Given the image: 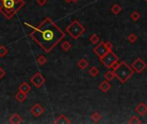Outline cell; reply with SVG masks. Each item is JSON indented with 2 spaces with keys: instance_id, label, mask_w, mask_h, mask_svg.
<instances>
[{
  "instance_id": "cell-1",
  "label": "cell",
  "mask_w": 147,
  "mask_h": 124,
  "mask_svg": "<svg viewBox=\"0 0 147 124\" xmlns=\"http://www.w3.org/2000/svg\"><path fill=\"white\" fill-rule=\"evenodd\" d=\"M33 41L46 53H49L66 36L65 33L49 17H46L30 34Z\"/></svg>"
},
{
  "instance_id": "cell-2",
  "label": "cell",
  "mask_w": 147,
  "mask_h": 124,
  "mask_svg": "<svg viewBox=\"0 0 147 124\" xmlns=\"http://www.w3.org/2000/svg\"><path fill=\"white\" fill-rule=\"evenodd\" d=\"M24 5V0H3V9L0 12L5 18L11 19Z\"/></svg>"
},
{
  "instance_id": "cell-3",
  "label": "cell",
  "mask_w": 147,
  "mask_h": 124,
  "mask_svg": "<svg viewBox=\"0 0 147 124\" xmlns=\"http://www.w3.org/2000/svg\"><path fill=\"white\" fill-rule=\"evenodd\" d=\"M113 72L115 78H117L122 84H125L134 73V70L129 67L125 61L119 63L117 67L113 69Z\"/></svg>"
},
{
  "instance_id": "cell-4",
  "label": "cell",
  "mask_w": 147,
  "mask_h": 124,
  "mask_svg": "<svg viewBox=\"0 0 147 124\" xmlns=\"http://www.w3.org/2000/svg\"><path fill=\"white\" fill-rule=\"evenodd\" d=\"M85 31H86V29L77 20L72 22L66 29V32L69 34L72 38L76 40L80 38L85 33Z\"/></svg>"
},
{
  "instance_id": "cell-5",
  "label": "cell",
  "mask_w": 147,
  "mask_h": 124,
  "mask_svg": "<svg viewBox=\"0 0 147 124\" xmlns=\"http://www.w3.org/2000/svg\"><path fill=\"white\" fill-rule=\"evenodd\" d=\"M100 60L101 61V63L107 68L111 69L113 65L115 63L116 61L119 60V57L112 51H108L104 56H102L101 58H100Z\"/></svg>"
},
{
  "instance_id": "cell-6",
  "label": "cell",
  "mask_w": 147,
  "mask_h": 124,
  "mask_svg": "<svg viewBox=\"0 0 147 124\" xmlns=\"http://www.w3.org/2000/svg\"><path fill=\"white\" fill-rule=\"evenodd\" d=\"M146 67H147L146 63L140 58H138L136 60H134V62L131 64V68L134 70V72H136L138 73H143L146 69Z\"/></svg>"
},
{
  "instance_id": "cell-7",
  "label": "cell",
  "mask_w": 147,
  "mask_h": 124,
  "mask_svg": "<svg viewBox=\"0 0 147 124\" xmlns=\"http://www.w3.org/2000/svg\"><path fill=\"white\" fill-rule=\"evenodd\" d=\"M45 78L40 73H36L35 75H33V77H31L30 79V82L31 84L36 87V88H41L44 84H45Z\"/></svg>"
},
{
  "instance_id": "cell-8",
  "label": "cell",
  "mask_w": 147,
  "mask_h": 124,
  "mask_svg": "<svg viewBox=\"0 0 147 124\" xmlns=\"http://www.w3.org/2000/svg\"><path fill=\"white\" fill-rule=\"evenodd\" d=\"M93 51H94V53L99 58H101L102 56H104V55H105L108 51H110V50H108V49L106 47L104 41H101V42H99V44L93 49Z\"/></svg>"
},
{
  "instance_id": "cell-9",
  "label": "cell",
  "mask_w": 147,
  "mask_h": 124,
  "mask_svg": "<svg viewBox=\"0 0 147 124\" xmlns=\"http://www.w3.org/2000/svg\"><path fill=\"white\" fill-rule=\"evenodd\" d=\"M30 112L31 114L35 116V117H39L43 112H44V108L42 106H41L39 103H36L31 109H30Z\"/></svg>"
},
{
  "instance_id": "cell-10",
  "label": "cell",
  "mask_w": 147,
  "mask_h": 124,
  "mask_svg": "<svg viewBox=\"0 0 147 124\" xmlns=\"http://www.w3.org/2000/svg\"><path fill=\"white\" fill-rule=\"evenodd\" d=\"M135 111L139 115H144L147 113V106L144 103H140L138 104V106L135 108Z\"/></svg>"
},
{
  "instance_id": "cell-11",
  "label": "cell",
  "mask_w": 147,
  "mask_h": 124,
  "mask_svg": "<svg viewBox=\"0 0 147 124\" xmlns=\"http://www.w3.org/2000/svg\"><path fill=\"white\" fill-rule=\"evenodd\" d=\"M55 123H57V124H70L72 123V121L64 115H61L55 121Z\"/></svg>"
},
{
  "instance_id": "cell-12",
  "label": "cell",
  "mask_w": 147,
  "mask_h": 124,
  "mask_svg": "<svg viewBox=\"0 0 147 124\" xmlns=\"http://www.w3.org/2000/svg\"><path fill=\"white\" fill-rule=\"evenodd\" d=\"M18 91H22V92H24V93H25V94H27V93H29V92L31 91V87H30V85L27 82H23V83L19 85Z\"/></svg>"
},
{
  "instance_id": "cell-13",
  "label": "cell",
  "mask_w": 147,
  "mask_h": 124,
  "mask_svg": "<svg viewBox=\"0 0 147 124\" xmlns=\"http://www.w3.org/2000/svg\"><path fill=\"white\" fill-rule=\"evenodd\" d=\"M22 121H23V119H22V117L18 115V114H13L11 117H10V119H9V121H10V123H11V124H19V123H21L22 122Z\"/></svg>"
},
{
  "instance_id": "cell-14",
  "label": "cell",
  "mask_w": 147,
  "mask_h": 124,
  "mask_svg": "<svg viewBox=\"0 0 147 124\" xmlns=\"http://www.w3.org/2000/svg\"><path fill=\"white\" fill-rule=\"evenodd\" d=\"M99 89L101 90L103 92H107L111 89V84L109 83V81L105 80L99 85Z\"/></svg>"
},
{
  "instance_id": "cell-15",
  "label": "cell",
  "mask_w": 147,
  "mask_h": 124,
  "mask_svg": "<svg viewBox=\"0 0 147 124\" xmlns=\"http://www.w3.org/2000/svg\"><path fill=\"white\" fill-rule=\"evenodd\" d=\"M15 97L19 103H24L27 98V94H25V93H24L22 91H18V92L16 93Z\"/></svg>"
},
{
  "instance_id": "cell-16",
  "label": "cell",
  "mask_w": 147,
  "mask_h": 124,
  "mask_svg": "<svg viewBox=\"0 0 147 124\" xmlns=\"http://www.w3.org/2000/svg\"><path fill=\"white\" fill-rule=\"evenodd\" d=\"M88 65H89L88 61L87 59H80L79 62H78V67H79L81 69H82V70H85V69L88 67Z\"/></svg>"
},
{
  "instance_id": "cell-17",
  "label": "cell",
  "mask_w": 147,
  "mask_h": 124,
  "mask_svg": "<svg viewBox=\"0 0 147 124\" xmlns=\"http://www.w3.org/2000/svg\"><path fill=\"white\" fill-rule=\"evenodd\" d=\"M111 11H112L113 14L118 15V14H119V13L122 11V7H121L119 5L115 4V5H113L112 6V8H111Z\"/></svg>"
},
{
  "instance_id": "cell-18",
  "label": "cell",
  "mask_w": 147,
  "mask_h": 124,
  "mask_svg": "<svg viewBox=\"0 0 147 124\" xmlns=\"http://www.w3.org/2000/svg\"><path fill=\"white\" fill-rule=\"evenodd\" d=\"M99 73H100V71H99L98 67H92L89 69V71H88V74H89L91 77H94V78L96 77V76H98Z\"/></svg>"
},
{
  "instance_id": "cell-19",
  "label": "cell",
  "mask_w": 147,
  "mask_h": 124,
  "mask_svg": "<svg viewBox=\"0 0 147 124\" xmlns=\"http://www.w3.org/2000/svg\"><path fill=\"white\" fill-rule=\"evenodd\" d=\"M104 78L107 81H112L115 78V76H114V73H113V71H108V72L104 73Z\"/></svg>"
},
{
  "instance_id": "cell-20",
  "label": "cell",
  "mask_w": 147,
  "mask_h": 124,
  "mask_svg": "<svg viewBox=\"0 0 147 124\" xmlns=\"http://www.w3.org/2000/svg\"><path fill=\"white\" fill-rule=\"evenodd\" d=\"M36 61L39 66H43L47 63V59L43 55H39L36 59Z\"/></svg>"
},
{
  "instance_id": "cell-21",
  "label": "cell",
  "mask_w": 147,
  "mask_h": 124,
  "mask_svg": "<svg viewBox=\"0 0 147 124\" xmlns=\"http://www.w3.org/2000/svg\"><path fill=\"white\" fill-rule=\"evenodd\" d=\"M89 41L90 42H92L93 44H97L100 42V37L96 35V34H93L90 37H89Z\"/></svg>"
},
{
  "instance_id": "cell-22",
  "label": "cell",
  "mask_w": 147,
  "mask_h": 124,
  "mask_svg": "<svg viewBox=\"0 0 147 124\" xmlns=\"http://www.w3.org/2000/svg\"><path fill=\"white\" fill-rule=\"evenodd\" d=\"M71 47H72V45H71V43H70L69 41H64V42L61 44V49H62L63 51H65V52H67Z\"/></svg>"
},
{
  "instance_id": "cell-23",
  "label": "cell",
  "mask_w": 147,
  "mask_h": 124,
  "mask_svg": "<svg viewBox=\"0 0 147 124\" xmlns=\"http://www.w3.org/2000/svg\"><path fill=\"white\" fill-rule=\"evenodd\" d=\"M130 17H131V20L132 21H134V22H137L139 18H140V14L138 12V11H133V12H131V15H130Z\"/></svg>"
},
{
  "instance_id": "cell-24",
  "label": "cell",
  "mask_w": 147,
  "mask_h": 124,
  "mask_svg": "<svg viewBox=\"0 0 147 124\" xmlns=\"http://www.w3.org/2000/svg\"><path fill=\"white\" fill-rule=\"evenodd\" d=\"M91 118H92V120H93L94 122H98V121L101 119V115H100V113H98V112H95V113L92 114Z\"/></svg>"
},
{
  "instance_id": "cell-25",
  "label": "cell",
  "mask_w": 147,
  "mask_h": 124,
  "mask_svg": "<svg viewBox=\"0 0 147 124\" xmlns=\"http://www.w3.org/2000/svg\"><path fill=\"white\" fill-rule=\"evenodd\" d=\"M8 53V49L5 46H0V57H5Z\"/></svg>"
},
{
  "instance_id": "cell-26",
  "label": "cell",
  "mask_w": 147,
  "mask_h": 124,
  "mask_svg": "<svg viewBox=\"0 0 147 124\" xmlns=\"http://www.w3.org/2000/svg\"><path fill=\"white\" fill-rule=\"evenodd\" d=\"M127 40H128L131 43H135V42L138 41V36H137L135 34L131 33V34H130L129 36L127 37Z\"/></svg>"
},
{
  "instance_id": "cell-27",
  "label": "cell",
  "mask_w": 147,
  "mask_h": 124,
  "mask_svg": "<svg viewBox=\"0 0 147 124\" xmlns=\"http://www.w3.org/2000/svg\"><path fill=\"white\" fill-rule=\"evenodd\" d=\"M130 124H140L141 123V121L138 119V116H135V115H133L130 120H129V121H128Z\"/></svg>"
},
{
  "instance_id": "cell-28",
  "label": "cell",
  "mask_w": 147,
  "mask_h": 124,
  "mask_svg": "<svg viewBox=\"0 0 147 124\" xmlns=\"http://www.w3.org/2000/svg\"><path fill=\"white\" fill-rule=\"evenodd\" d=\"M104 43H105V46H106V47L108 49V50H112L113 49V44H112V42H110V41H104Z\"/></svg>"
},
{
  "instance_id": "cell-29",
  "label": "cell",
  "mask_w": 147,
  "mask_h": 124,
  "mask_svg": "<svg viewBox=\"0 0 147 124\" xmlns=\"http://www.w3.org/2000/svg\"><path fill=\"white\" fill-rule=\"evenodd\" d=\"M5 74H6V73H5V71L0 67V80H1L5 76Z\"/></svg>"
},
{
  "instance_id": "cell-30",
  "label": "cell",
  "mask_w": 147,
  "mask_h": 124,
  "mask_svg": "<svg viewBox=\"0 0 147 124\" xmlns=\"http://www.w3.org/2000/svg\"><path fill=\"white\" fill-rule=\"evenodd\" d=\"M47 0H36V3L40 5V6H44L47 4Z\"/></svg>"
},
{
  "instance_id": "cell-31",
  "label": "cell",
  "mask_w": 147,
  "mask_h": 124,
  "mask_svg": "<svg viewBox=\"0 0 147 124\" xmlns=\"http://www.w3.org/2000/svg\"><path fill=\"white\" fill-rule=\"evenodd\" d=\"M3 9V0H0V11Z\"/></svg>"
},
{
  "instance_id": "cell-32",
  "label": "cell",
  "mask_w": 147,
  "mask_h": 124,
  "mask_svg": "<svg viewBox=\"0 0 147 124\" xmlns=\"http://www.w3.org/2000/svg\"><path fill=\"white\" fill-rule=\"evenodd\" d=\"M79 0H70V2H73V3H77Z\"/></svg>"
},
{
  "instance_id": "cell-33",
  "label": "cell",
  "mask_w": 147,
  "mask_h": 124,
  "mask_svg": "<svg viewBox=\"0 0 147 124\" xmlns=\"http://www.w3.org/2000/svg\"><path fill=\"white\" fill-rule=\"evenodd\" d=\"M65 1H66L67 3H70V0H65Z\"/></svg>"
},
{
  "instance_id": "cell-34",
  "label": "cell",
  "mask_w": 147,
  "mask_h": 124,
  "mask_svg": "<svg viewBox=\"0 0 147 124\" xmlns=\"http://www.w3.org/2000/svg\"><path fill=\"white\" fill-rule=\"evenodd\" d=\"M144 1H145V2H146V3H147V0H144Z\"/></svg>"
}]
</instances>
